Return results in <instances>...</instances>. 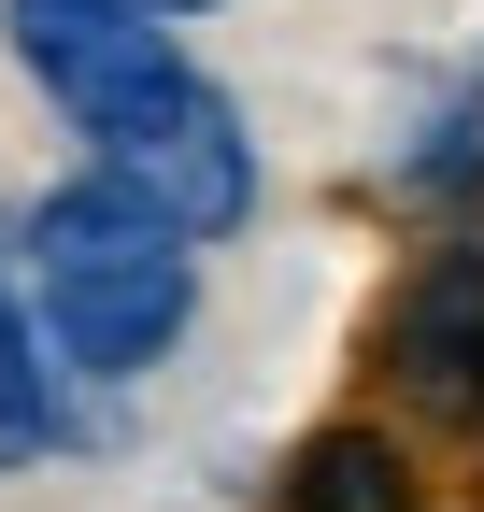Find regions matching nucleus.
Listing matches in <instances>:
<instances>
[{
    "mask_svg": "<svg viewBox=\"0 0 484 512\" xmlns=\"http://www.w3.org/2000/svg\"><path fill=\"white\" fill-rule=\"evenodd\" d=\"M29 328L57 356V384H143L200 313V242H171L157 214H129L100 171L29 200Z\"/></svg>",
    "mask_w": 484,
    "mask_h": 512,
    "instance_id": "1",
    "label": "nucleus"
},
{
    "mask_svg": "<svg viewBox=\"0 0 484 512\" xmlns=\"http://www.w3.org/2000/svg\"><path fill=\"white\" fill-rule=\"evenodd\" d=\"M86 171H100L129 214H157L171 242H228V228H257V185H271V171H257V128H242V100H228L214 72L157 86L129 128H100Z\"/></svg>",
    "mask_w": 484,
    "mask_h": 512,
    "instance_id": "2",
    "label": "nucleus"
},
{
    "mask_svg": "<svg viewBox=\"0 0 484 512\" xmlns=\"http://www.w3.org/2000/svg\"><path fill=\"white\" fill-rule=\"evenodd\" d=\"M0 43H15V72L57 100V128H72V143L129 128L157 86H186V72H200L186 29L143 15V0H0Z\"/></svg>",
    "mask_w": 484,
    "mask_h": 512,
    "instance_id": "3",
    "label": "nucleus"
},
{
    "mask_svg": "<svg viewBox=\"0 0 484 512\" xmlns=\"http://www.w3.org/2000/svg\"><path fill=\"white\" fill-rule=\"evenodd\" d=\"M356 370L413 413H456V427L484 413V228H428L385 271L371 328H356Z\"/></svg>",
    "mask_w": 484,
    "mask_h": 512,
    "instance_id": "4",
    "label": "nucleus"
},
{
    "mask_svg": "<svg viewBox=\"0 0 484 512\" xmlns=\"http://www.w3.org/2000/svg\"><path fill=\"white\" fill-rule=\"evenodd\" d=\"M385 185L413 214H484V72H413L399 128H385Z\"/></svg>",
    "mask_w": 484,
    "mask_h": 512,
    "instance_id": "5",
    "label": "nucleus"
},
{
    "mask_svg": "<svg viewBox=\"0 0 484 512\" xmlns=\"http://www.w3.org/2000/svg\"><path fill=\"white\" fill-rule=\"evenodd\" d=\"M271 512H413V441L371 427V413H328L271 470Z\"/></svg>",
    "mask_w": 484,
    "mask_h": 512,
    "instance_id": "6",
    "label": "nucleus"
},
{
    "mask_svg": "<svg viewBox=\"0 0 484 512\" xmlns=\"http://www.w3.org/2000/svg\"><path fill=\"white\" fill-rule=\"evenodd\" d=\"M57 427H72V384H57V356H43V328H29V285L0 271V470L57 456Z\"/></svg>",
    "mask_w": 484,
    "mask_h": 512,
    "instance_id": "7",
    "label": "nucleus"
},
{
    "mask_svg": "<svg viewBox=\"0 0 484 512\" xmlns=\"http://www.w3.org/2000/svg\"><path fill=\"white\" fill-rule=\"evenodd\" d=\"M143 15H171V29H186V15H214V0H143Z\"/></svg>",
    "mask_w": 484,
    "mask_h": 512,
    "instance_id": "8",
    "label": "nucleus"
}]
</instances>
